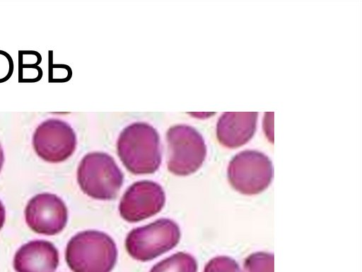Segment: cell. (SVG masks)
Returning a JSON list of instances; mask_svg holds the SVG:
<instances>
[{"label": "cell", "instance_id": "cell-1", "mask_svg": "<svg viewBox=\"0 0 362 272\" xmlns=\"http://www.w3.org/2000/svg\"><path fill=\"white\" fill-rule=\"evenodd\" d=\"M117 152L131 173L153 174L161 162L159 135L155 128L146 123H132L121 132Z\"/></svg>", "mask_w": 362, "mask_h": 272}, {"label": "cell", "instance_id": "cell-2", "mask_svg": "<svg viewBox=\"0 0 362 272\" xmlns=\"http://www.w3.org/2000/svg\"><path fill=\"white\" fill-rule=\"evenodd\" d=\"M117 258L114 240L96 230L74 235L68 242L65 252L66 261L73 272H110Z\"/></svg>", "mask_w": 362, "mask_h": 272}, {"label": "cell", "instance_id": "cell-3", "mask_svg": "<svg viewBox=\"0 0 362 272\" xmlns=\"http://www.w3.org/2000/svg\"><path fill=\"white\" fill-rule=\"evenodd\" d=\"M123 174L114 159L106 153L91 152L83 157L77 170L81 189L98 200L114 199L123 183Z\"/></svg>", "mask_w": 362, "mask_h": 272}, {"label": "cell", "instance_id": "cell-4", "mask_svg": "<svg viewBox=\"0 0 362 272\" xmlns=\"http://www.w3.org/2000/svg\"><path fill=\"white\" fill-rule=\"evenodd\" d=\"M180 238L177 224L170 219L161 218L131 230L126 237L125 247L134 259L147 261L175 247Z\"/></svg>", "mask_w": 362, "mask_h": 272}, {"label": "cell", "instance_id": "cell-5", "mask_svg": "<svg viewBox=\"0 0 362 272\" xmlns=\"http://www.w3.org/2000/svg\"><path fill=\"white\" fill-rule=\"evenodd\" d=\"M168 170L178 176L193 174L204 162L206 147L202 136L192 127L177 125L167 132Z\"/></svg>", "mask_w": 362, "mask_h": 272}, {"label": "cell", "instance_id": "cell-6", "mask_svg": "<svg viewBox=\"0 0 362 272\" xmlns=\"http://www.w3.org/2000/svg\"><path fill=\"white\" fill-rule=\"evenodd\" d=\"M273 169L269 159L255 150H245L236 154L228 169L230 185L243 194H257L270 184Z\"/></svg>", "mask_w": 362, "mask_h": 272}, {"label": "cell", "instance_id": "cell-7", "mask_svg": "<svg viewBox=\"0 0 362 272\" xmlns=\"http://www.w3.org/2000/svg\"><path fill=\"white\" fill-rule=\"evenodd\" d=\"M33 146L43 160L58 163L72 155L76 147V136L65 121L49 118L42 122L33 136Z\"/></svg>", "mask_w": 362, "mask_h": 272}, {"label": "cell", "instance_id": "cell-8", "mask_svg": "<svg viewBox=\"0 0 362 272\" xmlns=\"http://www.w3.org/2000/svg\"><path fill=\"white\" fill-rule=\"evenodd\" d=\"M162 187L151 181H137L124 193L119 205L121 217L127 222H136L159 212L165 205Z\"/></svg>", "mask_w": 362, "mask_h": 272}, {"label": "cell", "instance_id": "cell-9", "mask_svg": "<svg viewBox=\"0 0 362 272\" xmlns=\"http://www.w3.org/2000/svg\"><path fill=\"white\" fill-rule=\"evenodd\" d=\"M25 217L27 225L35 232L54 235L65 227L68 212L59 197L45 193L37 194L29 200Z\"/></svg>", "mask_w": 362, "mask_h": 272}, {"label": "cell", "instance_id": "cell-10", "mask_svg": "<svg viewBox=\"0 0 362 272\" xmlns=\"http://www.w3.org/2000/svg\"><path fill=\"white\" fill-rule=\"evenodd\" d=\"M59 264V253L53 244L35 240L16 251L13 268L16 272H54Z\"/></svg>", "mask_w": 362, "mask_h": 272}, {"label": "cell", "instance_id": "cell-11", "mask_svg": "<svg viewBox=\"0 0 362 272\" xmlns=\"http://www.w3.org/2000/svg\"><path fill=\"white\" fill-rule=\"evenodd\" d=\"M257 116V112L224 113L216 127L219 142L228 148L247 143L255 132Z\"/></svg>", "mask_w": 362, "mask_h": 272}, {"label": "cell", "instance_id": "cell-12", "mask_svg": "<svg viewBox=\"0 0 362 272\" xmlns=\"http://www.w3.org/2000/svg\"><path fill=\"white\" fill-rule=\"evenodd\" d=\"M197 264L190 254L182 251L159 261L149 272H197Z\"/></svg>", "mask_w": 362, "mask_h": 272}, {"label": "cell", "instance_id": "cell-13", "mask_svg": "<svg viewBox=\"0 0 362 272\" xmlns=\"http://www.w3.org/2000/svg\"><path fill=\"white\" fill-rule=\"evenodd\" d=\"M245 272H274V256L265 252L251 254L245 261Z\"/></svg>", "mask_w": 362, "mask_h": 272}, {"label": "cell", "instance_id": "cell-14", "mask_svg": "<svg viewBox=\"0 0 362 272\" xmlns=\"http://www.w3.org/2000/svg\"><path fill=\"white\" fill-rule=\"evenodd\" d=\"M204 272H242L236 261L225 256L211 259L204 267Z\"/></svg>", "mask_w": 362, "mask_h": 272}, {"label": "cell", "instance_id": "cell-15", "mask_svg": "<svg viewBox=\"0 0 362 272\" xmlns=\"http://www.w3.org/2000/svg\"><path fill=\"white\" fill-rule=\"evenodd\" d=\"M5 208L2 203L0 201V230L2 228L5 222Z\"/></svg>", "mask_w": 362, "mask_h": 272}, {"label": "cell", "instance_id": "cell-16", "mask_svg": "<svg viewBox=\"0 0 362 272\" xmlns=\"http://www.w3.org/2000/svg\"><path fill=\"white\" fill-rule=\"evenodd\" d=\"M4 162V151H3V149L1 147V145L0 144V171H1V168L3 166Z\"/></svg>", "mask_w": 362, "mask_h": 272}]
</instances>
